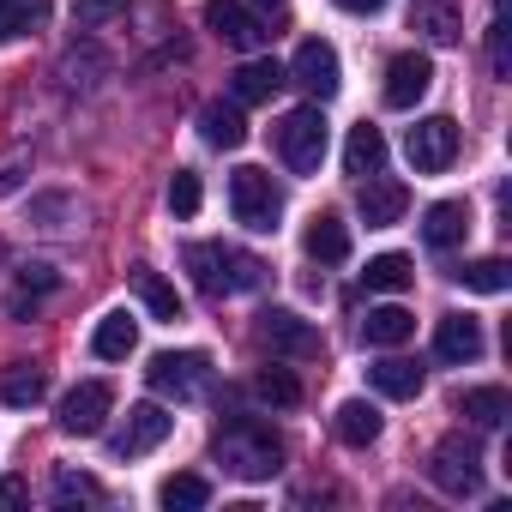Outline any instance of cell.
I'll return each instance as SVG.
<instances>
[{"mask_svg": "<svg viewBox=\"0 0 512 512\" xmlns=\"http://www.w3.org/2000/svg\"><path fill=\"white\" fill-rule=\"evenodd\" d=\"M356 211H362L368 229H386V223H398V217L410 211V193H404V181H374V175H362Z\"/></svg>", "mask_w": 512, "mask_h": 512, "instance_id": "14", "label": "cell"}, {"mask_svg": "<svg viewBox=\"0 0 512 512\" xmlns=\"http://www.w3.org/2000/svg\"><path fill=\"white\" fill-rule=\"evenodd\" d=\"M464 290H476V296H500L506 284H512V266L506 260H494V253H488V260H470V266H458L452 272Z\"/></svg>", "mask_w": 512, "mask_h": 512, "instance_id": "31", "label": "cell"}, {"mask_svg": "<svg viewBox=\"0 0 512 512\" xmlns=\"http://www.w3.org/2000/svg\"><path fill=\"white\" fill-rule=\"evenodd\" d=\"M13 500H25V482H19V476L0 482V506H13Z\"/></svg>", "mask_w": 512, "mask_h": 512, "instance_id": "40", "label": "cell"}, {"mask_svg": "<svg viewBox=\"0 0 512 512\" xmlns=\"http://www.w3.org/2000/svg\"><path fill=\"white\" fill-rule=\"evenodd\" d=\"M458 416H470L476 428H500L512 416V398H506V386H470V392H458Z\"/></svg>", "mask_w": 512, "mask_h": 512, "instance_id": "25", "label": "cell"}, {"mask_svg": "<svg viewBox=\"0 0 512 512\" xmlns=\"http://www.w3.org/2000/svg\"><path fill=\"white\" fill-rule=\"evenodd\" d=\"M344 169L350 175H380L386 169V139H380V127H350V139H344Z\"/></svg>", "mask_w": 512, "mask_h": 512, "instance_id": "24", "label": "cell"}, {"mask_svg": "<svg viewBox=\"0 0 512 512\" xmlns=\"http://www.w3.org/2000/svg\"><path fill=\"white\" fill-rule=\"evenodd\" d=\"M278 85H290V73L272 61V55H260V61H241L235 73H229V91H235V103H272V91Z\"/></svg>", "mask_w": 512, "mask_h": 512, "instance_id": "16", "label": "cell"}, {"mask_svg": "<svg viewBox=\"0 0 512 512\" xmlns=\"http://www.w3.org/2000/svg\"><path fill=\"white\" fill-rule=\"evenodd\" d=\"M332 428H338L344 446H374V440H380V410H374L368 398H344L338 416H332Z\"/></svg>", "mask_w": 512, "mask_h": 512, "instance_id": "22", "label": "cell"}, {"mask_svg": "<svg viewBox=\"0 0 512 512\" xmlns=\"http://www.w3.org/2000/svg\"><path fill=\"white\" fill-rule=\"evenodd\" d=\"M410 25L434 43V49H452L464 37V13L458 0H410Z\"/></svg>", "mask_w": 512, "mask_h": 512, "instance_id": "15", "label": "cell"}, {"mask_svg": "<svg viewBox=\"0 0 512 512\" xmlns=\"http://www.w3.org/2000/svg\"><path fill=\"white\" fill-rule=\"evenodd\" d=\"M19 169H25V157H13V163H0V193H7V187L19 181Z\"/></svg>", "mask_w": 512, "mask_h": 512, "instance_id": "41", "label": "cell"}, {"mask_svg": "<svg viewBox=\"0 0 512 512\" xmlns=\"http://www.w3.org/2000/svg\"><path fill=\"white\" fill-rule=\"evenodd\" d=\"M338 7H344V13H356V19H368V13H380V7H386V0H338Z\"/></svg>", "mask_w": 512, "mask_h": 512, "instance_id": "39", "label": "cell"}, {"mask_svg": "<svg viewBox=\"0 0 512 512\" xmlns=\"http://www.w3.org/2000/svg\"><path fill=\"white\" fill-rule=\"evenodd\" d=\"M55 7L49 0H0V43H13V37H25L31 25H43Z\"/></svg>", "mask_w": 512, "mask_h": 512, "instance_id": "32", "label": "cell"}, {"mask_svg": "<svg viewBox=\"0 0 512 512\" xmlns=\"http://www.w3.org/2000/svg\"><path fill=\"white\" fill-rule=\"evenodd\" d=\"M464 235H470V205H464V199H440V205H428V217H422V241H428L434 253L458 247Z\"/></svg>", "mask_w": 512, "mask_h": 512, "instance_id": "18", "label": "cell"}, {"mask_svg": "<svg viewBox=\"0 0 512 512\" xmlns=\"http://www.w3.org/2000/svg\"><path fill=\"white\" fill-rule=\"evenodd\" d=\"M205 31H217L229 49H260L272 37L266 19L253 13V7H241V0H205Z\"/></svg>", "mask_w": 512, "mask_h": 512, "instance_id": "12", "label": "cell"}, {"mask_svg": "<svg viewBox=\"0 0 512 512\" xmlns=\"http://www.w3.org/2000/svg\"><path fill=\"white\" fill-rule=\"evenodd\" d=\"M404 151H410V163H416L422 175L452 169V157H458V121H452V115H428V121H416V127L404 133Z\"/></svg>", "mask_w": 512, "mask_h": 512, "instance_id": "8", "label": "cell"}, {"mask_svg": "<svg viewBox=\"0 0 512 512\" xmlns=\"http://www.w3.org/2000/svg\"><path fill=\"white\" fill-rule=\"evenodd\" d=\"M169 428H175V416H169L163 404H133V410H127V422H121V434H115L109 446H115V458H139V452L163 446V440H169Z\"/></svg>", "mask_w": 512, "mask_h": 512, "instance_id": "13", "label": "cell"}, {"mask_svg": "<svg viewBox=\"0 0 512 512\" xmlns=\"http://www.w3.org/2000/svg\"><path fill=\"white\" fill-rule=\"evenodd\" d=\"M290 79L314 97V103H326V97H338V85H344V67H338V49L332 43H320V37H308L302 49H296V61H290Z\"/></svg>", "mask_w": 512, "mask_h": 512, "instance_id": "9", "label": "cell"}, {"mask_svg": "<svg viewBox=\"0 0 512 512\" xmlns=\"http://www.w3.org/2000/svg\"><path fill=\"white\" fill-rule=\"evenodd\" d=\"M302 247H308V260H320V266H344V260H350V223H344L338 211H320V217L308 223Z\"/></svg>", "mask_w": 512, "mask_h": 512, "instance_id": "17", "label": "cell"}, {"mask_svg": "<svg viewBox=\"0 0 512 512\" xmlns=\"http://www.w3.org/2000/svg\"><path fill=\"white\" fill-rule=\"evenodd\" d=\"M410 253H374L368 260V272H362V284L368 290H380V296H392V290H410Z\"/></svg>", "mask_w": 512, "mask_h": 512, "instance_id": "30", "label": "cell"}, {"mask_svg": "<svg viewBox=\"0 0 512 512\" xmlns=\"http://www.w3.org/2000/svg\"><path fill=\"white\" fill-rule=\"evenodd\" d=\"M260 7H284V0H260Z\"/></svg>", "mask_w": 512, "mask_h": 512, "instance_id": "42", "label": "cell"}, {"mask_svg": "<svg viewBox=\"0 0 512 512\" xmlns=\"http://www.w3.org/2000/svg\"><path fill=\"white\" fill-rule=\"evenodd\" d=\"M488 67L506 79V19L494 13V25H488Z\"/></svg>", "mask_w": 512, "mask_h": 512, "instance_id": "37", "label": "cell"}, {"mask_svg": "<svg viewBox=\"0 0 512 512\" xmlns=\"http://www.w3.org/2000/svg\"><path fill=\"white\" fill-rule=\"evenodd\" d=\"M91 350H97V362H127V356L139 350V326H133V314H103Z\"/></svg>", "mask_w": 512, "mask_h": 512, "instance_id": "21", "label": "cell"}, {"mask_svg": "<svg viewBox=\"0 0 512 512\" xmlns=\"http://www.w3.org/2000/svg\"><path fill=\"white\" fill-rule=\"evenodd\" d=\"M157 500H163L169 512H199V506L211 500V482H205V476H193V470H175V476H163Z\"/></svg>", "mask_w": 512, "mask_h": 512, "instance_id": "29", "label": "cell"}, {"mask_svg": "<svg viewBox=\"0 0 512 512\" xmlns=\"http://www.w3.org/2000/svg\"><path fill=\"white\" fill-rule=\"evenodd\" d=\"M260 344H266L272 356H290V362L320 356V332H314L302 314H290V308H266V314H260Z\"/></svg>", "mask_w": 512, "mask_h": 512, "instance_id": "10", "label": "cell"}, {"mask_svg": "<svg viewBox=\"0 0 512 512\" xmlns=\"http://www.w3.org/2000/svg\"><path fill=\"white\" fill-rule=\"evenodd\" d=\"M121 13H127V0H73L79 31H97V25H109V19H121Z\"/></svg>", "mask_w": 512, "mask_h": 512, "instance_id": "36", "label": "cell"}, {"mask_svg": "<svg viewBox=\"0 0 512 512\" xmlns=\"http://www.w3.org/2000/svg\"><path fill=\"white\" fill-rule=\"evenodd\" d=\"M109 410H115V386L109 380H79L67 398H61V434H79V440H91V434H103V422H109Z\"/></svg>", "mask_w": 512, "mask_h": 512, "instance_id": "7", "label": "cell"}, {"mask_svg": "<svg viewBox=\"0 0 512 512\" xmlns=\"http://www.w3.org/2000/svg\"><path fill=\"white\" fill-rule=\"evenodd\" d=\"M416 332V314L410 308H368V320H362V338L374 344V350H392V344H404Z\"/></svg>", "mask_w": 512, "mask_h": 512, "instance_id": "26", "label": "cell"}, {"mask_svg": "<svg viewBox=\"0 0 512 512\" xmlns=\"http://www.w3.org/2000/svg\"><path fill=\"white\" fill-rule=\"evenodd\" d=\"M428 85H434V61L428 55H416V49H404V55H392L386 61V109H416L422 97H428Z\"/></svg>", "mask_w": 512, "mask_h": 512, "instance_id": "11", "label": "cell"}, {"mask_svg": "<svg viewBox=\"0 0 512 512\" xmlns=\"http://www.w3.org/2000/svg\"><path fill=\"white\" fill-rule=\"evenodd\" d=\"M199 199H205L199 175H193V169H175V181H169V211H175V217H193Z\"/></svg>", "mask_w": 512, "mask_h": 512, "instance_id": "34", "label": "cell"}, {"mask_svg": "<svg viewBox=\"0 0 512 512\" xmlns=\"http://www.w3.org/2000/svg\"><path fill=\"white\" fill-rule=\"evenodd\" d=\"M211 452L223 458V470L253 476V482H266V476L284 470V440H278L266 422H253V416H229V422L211 434Z\"/></svg>", "mask_w": 512, "mask_h": 512, "instance_id": "1", "label": "cell"}, {"mask_svg": "<svg viewBox=\"0 0 512 512\" xmlns=\"http://www.w3.org/2000/svg\"><path fill=\"white\" fill-rule=\"evenodd\" d=\"M133 290H139V302L151 308V320H169V326L181 320V296H175V284H163L151 266H139V272H133Z\"/></svg>", "mask_w": 512, "mask_h": 512, "instance_id": "28", "label": "cell"}, {"mask_svg": "<svg viewBox=\"0 0 512 512\" xmlns=\"http://www.w3.org/2000/svg\"><path fill=\"white\" fill-rule=\"evenodd\" d=\"M229 211H235V223H247L253 235H272L278 229V217H284V193H278V181L266 175V169H235L229 175Z\"/></svg>", "mask_w": 512, "mask_h": 512, "instance_id": "4", "label": "cell"}, {"mask_svg": "<svg viewBox=\"0 0 512 512\" xmlns=\"http://www.w3.org/2000/svg\"><path fill=\"white\" fill-rule=\"evenodd\" d=\"M272 139H278V157L296 169V175H314L320 163H326V115H320V103H302V109H290L278 127H272Z\"/></svg>", "mask_w": 512, "mask_h": 512, "instance_id": "3", "label": "cell"}, {"mask_svg": "<svg viewBox=\"0 0 512 512\" xmlns=\"http://www.w3.org/2000/svg\"><path fill=\"white\" fill-rule=\"evenodd\" d=\"M187 272L205 296H235V290H260L266 266L253 253H235V247H217V241H193L187 247Z\"/></svg>", "mask_w": 512, "mask_h": 512, "instance_id": "2", "label": "cell"}, {"mask_svg": "<svg viewBox=\"0 0 512 512\" xmlns=\"http://www.w3.org/2000/svg\"><path fill=\"white\" fill-rule=\"evenodd\" d=\"M55 284H61V278H55L49 266H25V272H19V290H25V296H49Z\"/></svg>", "mask_w": 512, "mask_h": 512, "instance_id": "38", "label": "cell"}, {"mask_svg": "<svg viewBox=\"0 0 512 512\" xmlns=\"http://www.w3.org/2000/svg\"><path fill=\"white\" fill-rule=\"evenodd\" d=\"M199 127H205V139H211L217 151H241V145H247V121H241V103H205Z\"/></svg>", "mask_w": 512, "mask_h": 512, "instance_id": "23", "label": "cell"}, {"mask_svg": "<svg viewBox=\"0 0 512 512\" xmlns=\"http://www.w3.org/2000/svg\"><path fill=\"white\" fill-rule=\"evenodd\" d=\"M428 476H434V488H440V494L470 500V494L482 488V452H476V440L446 434V440L434 446V458H428Z\"/></svg>", "mask_w": 512, "mask_h": 512, "instance_id": "6", "label": "cell"}, {"mask_svg": "<svg viewBox=\"0 0 512 512\" xmlns=\"http://www.w3.org/2000/svg\"><path fill=\"white\" fill-rule=\"evenodd\" d=\"M368 380H374V392H386V398H416V392H422V368H416V362H404V356L374 362V368H368Z\"/></svg>", "mask_w": 512, "mask_h": 512, "instance_id": "27", "label": "cell"}, {"mask_svg": "<svg viewBox=\"0 0 512 512\" xmlns=\"http://www.w3.org/2000/svg\"><path fill=\"white\" fill-rule=\"evenodd\" d=\"M49 398V374L37 362H13L7 374H0V404H13V410H31Z\"/></svg>", "mask_w": 512, "mask_h": 512, "instance_id": "20", "label": "cell"}, {"mask_svg": "<svg viewBox=\"0 0 512 512\" xmlns=\"http://www.w3.org/2000/svg\"><path fill=\"white\" fill-rule=\"evenodd\" d=\"M434 356H440V362H476V356H482V326H476L470 314H446V320L434 326Z\"/></svg>", "mask_w": 512, "mask_h": 512, "instance_id": "19", "label": "cell"}, {"mask_svg": "<svg viewBox=\"0 0 512 512\" xmlns=\"http://www.w3.org/2000/svg\"><path fill=\"white\" fill-rule=\"evenodd\" d=\"M145 380H151V392H157V398L187 404V398H199V392H205V380H211V356H205V350H163V356H151Z\"/></svg>", "mask_w": 512, "mask_h": 512, "instance_id": "5", "label": "cell"}, {"mask_svg": "<svg viewBox=\"0 0 512 512\" xmlns=\"http://www.w3.org/2000/svg\"><path fill=\"white\" fill-rule=\"evenodd\" d=\"M253 392H260L266 404H278V410H296L302 404V380L290 368H260V374H253Z\"/></svg>", "mask_w": 512, "mask_h": 512, "instance_id": "33", "label": "cell"}, {"mask_svg": "<svg viewBox=\"0 0 512 512\" xmlns=\"http://www.w3.org/2000/svg\"><path fill=\"white\" fill-rule=\"evenodd\" d=\"M73 500H103V482L79 476V470H61L55 476V506H73Z\"/></svg>", "mask_w": 512, "mask_h": 512, "instance_id": "35", "label": "cell"}]
</instances>
